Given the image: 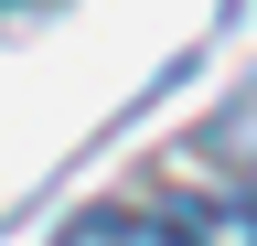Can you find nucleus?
<instances>
[{
  "instance_id": "obj_1",
  "label": "nucleus",
  "mask_w": 257,
  "mask_h": 246,
  "mask_svg": "<svg viewBox=\"0 0 257 246\" xmlns=\"http://www.w3.org/2000/svg\"><path fill=\"white\" fill-rule=\"evenodd\" d=\"M54 246H204L193 225H172V214H128V203H96V214H75Z\"/></svg>"
},
{
  "instance_id": "obj_2",
  "label": "nucleus",
  "mask_w": 257,
  "mask_h": 246,
  "mask_svg": "<svg viewBox=\"0 0 257 246\" xmlns=\"http://www.w3.org/2000/svg\"><path fill=\"white\" fill-rule=\"evenodd\" d=\"M193 235H204V246H257V193L225 203V214H193Z\"/></svg>"
}]
</instances>
